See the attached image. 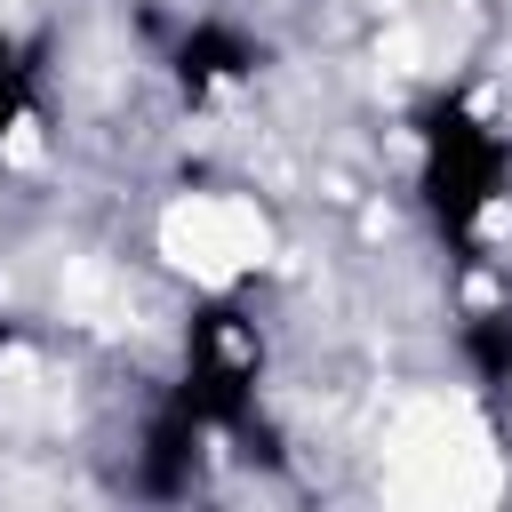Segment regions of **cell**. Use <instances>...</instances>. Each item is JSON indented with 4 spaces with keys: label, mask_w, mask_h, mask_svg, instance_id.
<instances>
[{
    "label": "cell",
    "mask_w": 512,
    "mask_h": 512,
    "mask_svg": "<svg viewBox=\"0 0 512 512\" xmlns=\"http://www.w3.org/2000/svg\"><path fill=\"white\" fill-rule=\"evenodd\" d=\"M408 152H416V208L448 248H480L496 232V216L512 208V128L464 96V88H432L408 112Z\"/></svg>",
    "instance_id": "cell-1"
},
{
    "label": "cell",
    "mask_w": 512,
    "mask_h": 512,
    "mask_svg": "<svg viewBox=\"0 0 512 512\" xmlns=\"http://www.w3.org/2000/svg\"><path fill=\"white\" fill-rule=\"evenodd\" d=\"M264 376H272V344H264V320H256L240 296H208V304L184 312L176 392L216 424L224 448L264 424Z\"/></svg>",
    "instance_id": "cell-2"
},
{
    "label": "cell",
    "mask_w": 512,
    "mask_h": 512,
    "mask_svg": "<svg viewBox=\"0 0 512 512\" xmlns=\"http://www.w3.org/2000/svg\"><path fill=\"white\" fill-rule=\"evenodd\" d=\"M456 368L488 408L512 400V304H472L456 320Z\"/></svg>",
    "instance_id": "cell-6"
},
{
    "label": "cell",
    "mask_w": 512,
    "mask_h": 512,
    "mask_svg": "<svg viewBox=\"0 0 512 512\" xmlns=\"http://www.w3.org/2000/svg\"><path fill=\"white\" fill-rule=\"evenodd\" d=\"M40 96H48V40H40V32L0 24V160L32 136Z\"/></svg>",
    "instance_id": "cell-5"
},
{
    "label": "cell",
    "mask_w": 512,
    "mask_h": 512,
    "mask_svg": "<svg viewBox=\"0 0 512 512\" xmlns=\"http://www.w3.org/2000/svg\"><path fill=\"white\" fill-rule=\"evenodd\" d=\"M160 64H168L176 96H184L192 112H208V104H232L240 88H256V80H264L272 40H264L256 24H240V16H184V24L168 32Z\"/></svg>",
    "instance_id": "cell-3"
},
{
    "label": "cell",
    "mask_w": 512,
    "mask_h": 512,
    "mask_svg": "<svg viewBox=\"0 0 512 512\" xmlns=\"http://www.w3.org/2000/svg\"><path fill=\"white\" fill-rule=\"evenodd\" d=\"M16 344H24V328H16L8 312H0V368H8V352H16Z\"/></svg>",
    "instance_id": "cell-7"
},
{
    "label": "cell",
    "mask_w": 512,
    "mask_h": 512,
    "mask_svg": "<svg viewBox=\"0 0 512 512\" xmlns=\"http://www.w3.org/2000/svg\"><path fill=\"white\" fill-rule=\"evenodd\" d=\"M224 456V440H216V424L168 384L152 408H144V432H136V456H128V480H136V496H152V504H176V496H192L200 480H208V464Z\"/></svg>",
    "instance_id": "cell-4"
}]
</instances>
